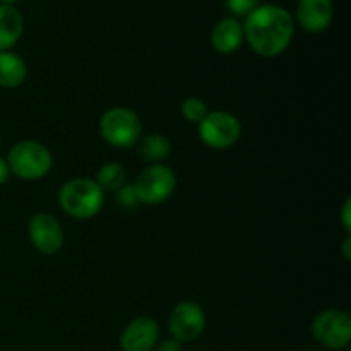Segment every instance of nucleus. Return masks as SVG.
<instances>
[{
  "mask_svg": "<svg viewBox=\"0 0 351 351\" xmlns=\"http://www.w3.org/2000/svg\"><path fill=\"white\" fill-rule=\"evenodd\" d=\"M293 19L307 33H324L335 21V3L332 0H298Z\"/></svg>",
  "mask_w": 351,
  "mask_h": 351,
  "instance_id": "10",
  "label": "nucleus"
},
{
  "mask_svg": "<svg viewBox=\"0 0 351 351\" xmlns=\"http://www.w3.org/2000/svg\"><path fill=\"white\" fill-rule=\"evenodd\" d=\"M199 139L211 149H228L242 137V122L226 110H213L197 123Z\"/></svg>",
  "mask_w": 351,
  "mask_h": 351,
  "instance_id": "6",
  "label": "nucleus"
},
{
  "mask_svg": "<svg viewBox=\"0 0 351 351\" xmlns=\"http://www.w3.org/2000/svg\"><path fill=\"white\" fill-rule=\"evenodd\" d=\"M257 5H259V0H225L226 10L235 19H240V17L245 19Z\"/></svg>",
  "mask_w": 351,
  "mask_h": 351,
  "instance_id": "18",
  "label": "nucleus"
},
{
  "mask_svg": "<svg viewBox=\"0 0 351 351\" xmlns=\"http://www.w3.org/2000/svg\"><path fill=\"white\" fill-rule=\"evenodd\" d=\"M58 206L67 216L74 219L96 218L105 204V192L99 189L93 178L74 177L69 178L58 189Z\"/></svg>",
  "mask_w": 351,
  "mask_h": 351,
  "instance_id": "2",
  "label": "nucleus"
},
{
  "mask_svg": "<svg viewBox=\"0 0 351 351\" xmlns=\"http://www.w3.org/2000/svg\"><path fill=\"white\" fill-rule=\"evenodd\" d=\"M23 33V12L16 5H0V51L12 50Z\"/></svg>",
  "mask_w": 351,
  "mask_h": 351,
  "instance_id": "13",
  "label": "nucleus"
},
{
  "mask_svg": "<svg viewBox=\"0 0 351 351\" xmlns=\"http://www.w3.org/2000/svg\"><path fill=\"white\" fill-rule=\"evenodd\" d=\"M115 199L122 208L125 209H134L139 206V201H137V195L134 192L132 184H125L120 191L115 192Z\"/></svg>",
  "mask_w": 351,
  "mask_h": 351,
  "instance_id": "19",
  "label": "nucleus"
},
{
  "mask_svg": "<svg viewBox=\"0 0 351 351\" xmlns=\"http://www.w3.org/2000/svg\"><path fill=\"white\" fill-rule=\"evenodd\" d=\"M153 351H184L182 348V343L177 341L173 338L163 339V341H158V345L154 346Z\"/></svg>",
  "mask_w": 351,
  "mask_h": 351,
  "instance_id": "20",
  "label": "nucleus"
},
{
  "mask_svg": "<svg viewBox=\"0 0 351 351\" xmlns=\"http://www.w3.org/2000/svg\"><path fill=\"white\" fill-rule=\"evenodd\" d=\"M26 77L27 65L24 58L12 50L0 51V88H19L24 84Z\"/></svg>",
  "mask_w": 351,
  "mask_h": 351,
  "instance_id": "14",
  "label": "nucleus"
},
{
  "mask_svg": "<svg viewBox=\"0 0 351 351\" xmlns=\"http://www.w3.org/2000/svg\"><path fill=\"white\" fill-rule=\"evenodd\" d=\"M209 41L215 51L219 55H232L243 45V26L242 21L235 17H223L215 24L209 34Z\"/></svg>",
  "mask_w": 351,
  "mask_h": 351,
  "instance_id": "12",
  "label": "nucleus"
},
{
  "mask_svg": "<svg viewBox=\"0 0 351 351\" xmlns=\"http://www.w3.org/2000/svg\"><path fill=\"white\" fill-rule=\"evenodd\" d=\"M19 0H0V5H16Z\"/></svg>",
  "mask_w": 351,
  "mask_h": 351,
  "instance_id": "24",
  "label": "nucleus"
},
{
  "mask_svg": "<svg viewBox=\"0 0 351 351\" xmlns=\"http://www.w3.org/2000/svg\"><path fill=\"white\" fill-rule=\"evenodd\" d=\"M341 225L346 235H350L351 232V199L350 197L346 199L345 206H343L341 209Z\"/></svg>",
  "mask_w": 351,
  "mask_h": 351,
  "instance_id": "21",
  "label": "nucleus"
},
{
  "mask_svg": "<svg viewBox=\"0 0 351 351\" xmlns=\"http://www.w3.org/2000/svg\"><path fill=\"white\" fill-rule=\"evenodd\" d=\"M312 338L328 350L348 348L351 341V317L341 308L319 312L311 324Z\"/></svg>",
  "mask_w": 351,
  "mask_h": 351,
  "instance_id": "7",
  "label": "nucleus"
},
{
  "mask_svg": "<svg viewBox=\"0 0 351 351\" xmlns=\"http://www.w3.org/2000/svg\"><path fill=\"white\" fill-rule=\"evenodd\" d=\"M208 105H206L204 99L197 98V96H189L182 101L180 105V113L184 117L185 122L195 123L197 125L199 122H202L206 115H208Z\"/></svg>",
  "mask_w": 351,
  "mask_h": 351,
  "instance_id": "17",
  "label": "nucleus"
},
{
  "mask_svg": "<svg viewBox=\"0 0 351 351\" xmlns=\"http://www.w3.org/2000/svg\"><path fill=\"white\" fill-rule=\"evenodd\" d=\"M341 250H343V257H345V261H350L351 259V237L350 235H346V239L343 240Z\"/></svg>",
  "mask_w": 351,
  "mask_h": 351,
  "instance_id": "23",
  "label": "nucleus"
},
{
  "mask_svg": "<svg viewBox=\"0 0 351 351\" xmlns=\"http://www.w3.org/2000/svg\"><path fill=\"white\" fill-rule=\"evenodd\" d=\"M243 40L263 58H276L288 50L295 36L293 14L278 3H259L243 19Z\"/></svg>",
  "mask_w": 351,
  "mask_h": 351,
  "instance_id": "1",
  "label": "nucleus"
},
{
  "mask_svg": "<svg viewBox=\"0 0 351 351\" xmlns=\"http://www.w3.org/2000/svg\"><path fill=\"white\" fill-rule=\"evenodd\" d=\"M206 312L192 300H182L168 315V332L180 343H192L204 332Z\"/></svg>",
  "mask_w": 351,
  "mask_h": 351,
  "instance_id": "8",
  "label": "nucleus"
},
{
  "mask_svg": "<svg viewBox=\"0 0 351 351\" xmlns=\"http://www.w3.org/2000/svg\"><path fill=\"white\" fill-rule=\"evenodd\" d=\"M10 175L24 182H36L47 177L53 167L51 151L34 139L17 141L7 154Z\"/></svg>",
  "mask_w": 351,
  "mask_h": 351,
  "instance_id": "3",
  "label": "nucleus"
},
{
  "mask_svg": "<svg viewBox=\"0 0 351 351\" xmlns=\"http://www.w3.org/2000/svg\"><path fill=\"white\" fill-rule=\"evenodd\" d=\"M139 204H165L177 191V175L163 163L147 165L132 184Z\"/></svg>",
  "mask_w": 351,
  "mask_h": 351,
  "instance_id": "5",
  "label": "nucleus"
},
{
  "mask_svg": "<svg viewBox=\"0 0 351 351\" xmlns=\"http://www.w3.org/2000/svg\"><path fill=\"white\" fill-rule=\"evenodd\" d=\"M137 146V153L143 158L144 161H147L149 165H158L163 163L171 153V143L165 134H146L139 139Z\"/></svg>",
  "mask_w": 351,
  "mask_h": 351,
  "instance_id": "15",
  "label": "nucleus"
},
{
  "mask_svg": "<svg viewBox=\"0 0 351 351\" xmlns=\"http://www.w3.org/2000/svg\"><path fill=\"white\" fill-rule=\"evenodd\" d=\"M99 136L108 146L129 149L143 137V122L134 110L127 106H113L99 119Z\"/></svg>",
  "mask_w": 351,
  "mask_h": 351,
  "instance_id": "4",
  "label": "nucleus"
},
{
  "mask_svg": "<svg viewBox=\"0 0 351 351\" xmlns=\"http://www.w3.org/2000/svg\"><path fill=\"white\" fill-rule=\"evenodd\" d=\"M0 144H2V139H0Z\"/></svg>",
  "mask_w": 351,
  "mask_h": 351,
  "instance_id": "25",
  "label": "nucleus"
},
{
  "mask_svg": "<svg viewBox=\"0 0 351 351\" xmlns=\"http://www.w3.org/2000/svg\"><path fill=\"white\" fill-rule=\"evenodd\" d=\"M96 184L99 185L103 192H113L123 187L127 184V170L119 161H106L96 171Z\"/></svg>",
  "mask_w": 351,
  "mask_h": 351,
  "instance_id": "16",
  "label": "nucleus"
},
{
  "mask_svg": "<svg viewBox=\"0 0 351 351\" xmlns=\"http://www.w3.org/2000/svg\"><path fill=\"white\" fill-rule=\"evenodd\" d=\"M27 237L34 250L43 256H55L64 247V228L50 213H36L27 221Z\"/></svg>",
  "mask_w": 351,
  "mask_h": 351,
  "instance_id": "9",
  "label": "nucleus"
},
{
  "mask_svg": "<svg viewBox=\"0 0 351 351\" xmlns=\"http://www.w3.org/2000/svg\"><path fill=\"white\" fill-rule=\"evenodd\" d=\"M10 170H9V165H7L5 158L0 156V185H5L7 182L10 180Z\"/></svg>",
  "mask_w": 351,
  "mask_h": 351,
  "instance_id": "22",
  "label": "nucleus"
},
{
  "mask_svg": "<svg viewBox=\"0 0 351 351\" xmlns=\"http://www.w3.org/2000/svg\"><path fill=\"white\" fill-rule=\"evenodd\" d=\"M158 341L160 326L147 315L132 319L120 335V348L123 351H153Z\"/></svg>",
  "mask_w": 351,
  "mask_h": 351,
  "instance_id": "11",
  "label": "nucleus"
}]
</instances>
